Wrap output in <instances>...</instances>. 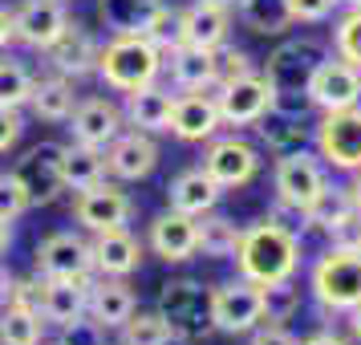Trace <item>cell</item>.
Here are the masks:
<instances>
[{
  "instance_id": "obj_2",
  "label": "cell",
  "mask_w": 361,
  "mask_h": 345,
  "mask_svg": "<svg viewBox=\"0 0 361 345\" xmlns=\"http://www.w3.org/2000/svg\"><path fill=\"white\" fill-rule=\"evenodd\" d=\"M106 90H118V94H130V90H142V85H154L159 73H163V53L150 45L142 33H114L110 45H102L98 53V69Z\"/></svg>"
},
{
  "instance_id": "obj_46",
  "label": "cell",
  "mask_w": 361,
  "mask_h": 345,
  "mask_svg": "<svg viewBox=\"0 0 361 345\" xmlns=\"http://www.w3.org/2000/svg\"><path fill=\"white\" fill-rule=\"evenodd\" d=\"M37 301H41V280H13L8 284V305L37 309Z\"/></svg>"
},
{
  "instance_id": "obj_4",
  "label": "cell",
  "mask_w": 361,
  "mask_h": 345,
  "mask_svg": "<svg viewBox=\"0 0 361 345\" xmlns=\"http://www.w3.org/2000/svg\"><path fill=\"white\" fill-rule=\"evenodd\" d=\"M13 179L29 199V207H45L66 191L61 179V143H37L13 163Z\"/></svg>"
},
{
  "instance_id": "obj_10",
  "label": "cell",
  "mask_w": 361,
  "mask_h": 345,
  "mask_svg": "<svg viewBox=\"0 0 361 345\" xmlns=\"http://www.w3.org/2000/svg\"><path fill=\"white\" fill-rule=\"evenodd\" d=\"M272 183H276V199L280 203H293V207H309L312 199L325 191V167L317 163V155L309 150H288V155H280L276 171H272Z\"/></svg>"
},
{
  "instance_id": "obj_37",
  "label": "cell",
  "mask_w": 361,
  "mask_h": 345,
  "mask_svg": "<svg viewBox=\"0 0 361 345\" xmlns=\"http://www.w3.org/2000/svg\"><path fill=\"white\" fill-rule=\"evenodd\" d=\"M33 85H37V78H33V69L25 66V61H13V57L0 61V106H13V110L29 106Z\"/></svg>"
},
{
  "instance_id": "obj_32",
  "label": "cell",
  "mask_w": 361,
  "mask_h": 345,
  "mask_svg": "<svg viewBox=\"0 0 361 345\" xmlns=\"http://www.w3.org/2000/svg\"><path fill=\"white\" fill-rule=\"evenodd\" d=\"M349 215H357V212H353V203H349V191H345V187H333V183H325V191L305 207L309 228H321L325 236L341 228Z\"/></svg>"
},
{
  "instance_id": "obj_9",
  "label": "cell",
  "mask_w": 361,
  "mask_h": 345,
  "mask_svg": "<svg viewBox=\"0 0 361 345\" xmlns=\"http://www.w3.org/2000/svg\"><path fill=\"white\" fill-rule=\"evenodd\" d=\"M134 215V199L114 187V183H94V187H82L73 195V219L82 224L85 231H110V228H126Z\"/></svg>"
},
{
  "instance_id": "obj_1",
  "label": "cell",
  "mask_w": 361,
  "mask_h": 345,
  "mask_svg": "<svg viewBox=\"0 0 361 345\" xmlns=\"http://www.w3.org/2000/svg\"><path fill=\"white\" fill-rule=\"evenodd\" d=\"M231 260L240 264V277L252 284L293 280L300 268V231L284 228L276 219H260L240 231V248Z\"/></svg>"
},
{
  "instance_id": "obj_48",
  "label": "cell",
  "mask_w": 361,
  "mask_h": 345,
  "mask_svg": "<svg viewBox=\"0 0 361 345\" xmlns=\"http://www.w3.org/2000/svg\"><path fill=\"white\" fill-rule=\"evenodd\" d=\"M13 45V13L8 8H0V53Z\"/></svg>"
},
{
  "instance_id": "obj_47",
  "label": "cell",
  "mask_w": 361,
  "mask_h": 345,
  "mask_svg": "<svg viewBox=\"0 0 361 345\" xmlns=\"http://www.w3.org/2000/svg\"><path fill=\"white\" fill-rule=\"evenodd\" d=\"M252 345H300V341L284 325H256L252 329Z\"/></svg>"
},
{
  "instance_id": "obj_15",
  "label": "cell",
  "mask_w": 361,
  "mask_h": 345,
  "mask_svg": "<svg viewBox=\"0 0 361 345\" xmlns=\"http://www.w3.org/2000/svg\"><path fill=\"white\" fill-rule=\"evenodd\" d=\"M94 272V252L90 240L73 231H53L37 248V277H90Z\"/></svg>"
},
{
  "instance_id": "obj_44",
  "label": "cell",
  "mask_w": 361,
  "mask_h": 345,
  "mask_svg": "<svg viewBox=\"0 0 361 345\" xmlns=\"http://www.w3.org/2000/svg\"><path fill=\"white\" fill-rule=\"evenodd\" d=\"M337 8V0H288V13L300 25H317V20H329V13Z\"/></svg>"
},
{
  "instance_id": "obj_51",
  "label": "cell",
  "mask_w": 361,
  "mask_h": 345,
  "mask_svg": "<svg viewBox=\"0 0 361 345\" xmlns=\"http://www.w3.org/2000/svg\"><path fill=\"white\" fill-rule=\"evenodd\" d=\"M349 333H353V341H361V305L349 309Z\"/></svg>"
},
{
  "instance_id": "obj_14",
  "label": "cell",
  "mask_w": 361,
  "mask_h": 345,
  "mask_svg": "<svg viewBox=\"0 0 361 345\" xmlns=\"http://www.w3.org/2000/svg\"><path fill=\"white\" fill-rule=\"evenodd\" d=\"M203 171L212 175L224 191L228 187H247L260 175V155L244 138H215L207 155H203Z\"/></svg>"
},
{
  "instance_id": "obj_12",
  "label": "cell",
  "mask_w": 361,
  "mask_h": 345,
  "mask_svg": "<svg viewBox=\"0 0 361 345\" xmlns=\"http://www.w3.org/2000/svg\"><path fill=\"white\" fill-rule=\"evenodd\" d=\"M305 94L317 110H345V106H357L361 102V69H353L341 57H325L321 66L312 69Z\"/></svg>"
},
{
  "instance_id": "obj_17",
  "label": "cell",
  "mask_w": 361,
  "mask_h": 345,
  "mask_svg": "<svg viewBox=\"0 0 361 345\" xmlns=\"http://www.w3.org/2000/svg\"><path fill=\"white\" fill-rule=\"evenodd\" d=\"M90 284H94V272L90 277H49L41 284V301H37V313L53 321V325H69L85 317L90 309Z\"/></svg>"
},
{
  "instance_id": "obj_31",
  "label": "cell",
  "mask_w": 361,
  "mask_h": 345,
  "mask_svg": "<svg viewBox=\"0 0 361 345\" xmlns=\"http://www.w3.org/2000/svg\"><path fill=\"white\" fill-rule=\"evenodd\" d=\"M199 248L195 252H203L207 260H231L235 256V248H240V228H235V219H228V215H199Z\"/></svg>"
},
{
  "instance_id": "obj_28",
  "label": "cell",
  "mask_w": 361,
  "mask_h": 345,
  "mask_svg": "<svg viewBox=\"0 0 361 345\" xmlns=\"http://www.w3.org/2000/svg\"><path fill=\"white\" fill-rule=\"evenodd\" d=\"M61 179H66V187H73V191L102 183L106 179V150L85 147V143L61 147Z\"/></svg>"
},
{
  "instance_id": "obj_19",
  "label": "cell",
  "mask_w": 361,
  "mask_h": 345,
  "mask_svg": "<svg viewBox=\"0 0 361 345\" xmlns=\"http://www.w3.org/2000/svg\"><path fill=\"white\" fill-rule=\"evenodd\" d=\"M98 53H102L98 37L90 33L85 25L69 20L66 33L45 49V57H49V66L57 69L61 78H85V73H94V69H98Z\"/></svg>"
},
{
  "instance_id": "obj_27",
  "label": "cell",
  "mask_w": 361,
  "mask_h": 345,
  "mask_svg": "<svg viewBox=\"0 0 361 345\" xmlns=\"http://www.w3.org/2000/svg\"><path fill=\"white\" fill-rule=\"evenodd\" d=\"M171 102L175 98H171L166 90L142 85V90H130V94H126L122 118L142 134H163V131H171Z\"/></svg>"
},
{
  "instance_id": "obj_53",
  "label": "cell",
  "mask_w": 361,
  "mask_h": 345,
  "mask_svg": "<svg viewBox=\"0 0 361 345\" xmlns=\"http://www.w3.org/2000/svg\"><path fill=\"white\" fill-rule=\"evenodd\" d=\"M8 244H13V224H8V219H0V252H4Z\"/></svg>"
},
{
  "instance_id": "obj_25",
  "label": "cell",
  "mask_w": 361,
  "mask_h": 345,
  "mask_svg": "<svg viewBox=\"0 0 361 345\" xmlns=\"http://www.w3.org/2000/svg\"><path fill=\"white\" fill-rule=\"evenodd\" d=\"M219 195H224V187L203 171V167H195V171H183L179 179L166 187V199H171V207L183 215H207L215 212V203H219Z\"/></svg>"
},
{
  "instance_id": "obj_45",
  "label": "cell",
  "mask_w": 361,
  "mask_h": 345,
  "mask_svg": "<svg viewBox=\"0 0 361 345\" xmlns=\"http://www.w3.org/2000/svg\"><path fill=\"white\" fill-rule=\"evenodd\" d=\"M20 134H25V118H20V110L0 106V155H8V150L17 147Z\"/></svg>"
},
{
  "instance_id": "obj_18",
  "label": "cell",
  "mask_w": 361,
  "mask_h": 345,
  "mask_svg": "<svg viewBox=\"0 0 361 345\" xmlns=\"http://www.w3.org/2000/svg\"><path fill=\"white\" fill-rule=\"evenodd\" d=\"M199 248V224L195 215H183L175 207H166L163 215H154L150 224V252L166 264H183L191 260Z\"/></svg>"
},
{
  "instance_id": "obj_30",
  "label": "cell",
  "mask_w": 361,
  "mask_h": 345,
  "mask_svg": "<svg viewBox=\"0 0 361 345\" xmlns=\"http://www.w3.org/2000/svg\"><path fill=\"white\" fill-rule=\"evenodd\" d=\"M240 20L260 37H284L296 20L288 13V0H235Z\"/></svg>"
},
{
  "instance_id": "obj_13",
  "label": "cell",
  "mask_w": 361,
  "mask_h": 345,
  "mask_svg": "<svg viewBox=\"0 0 361 345\" xmlns=\"http://www.w3.org/2000/svg\"><path fill=\"white\" fill-rule=\"evenodd\" d=\"M215 106H219V118L224 126H256L264 114H268V102H272V85L268 78H235V82H219L215 85Z\"/></svg>"
},
{
  "instance_id": "obj_56",
  "label": "cell",
  "mask_w": 361,
  "mask_h": 345,
  "mask_svg": "<svg viewBox=\"0 0 361 345\" xmlns=\"http://www.w3.org/2000/svg\"><path fill=\"white\" fill-rule=\"evenodd\" d=\"M41 345H45V341H41ZM49 345H66V341H49Z\"/></svg>"
},
{
  "instance_id": "obj_21",
  "label": "cell",
  "mask_w": 361,
  "mask_h": 345,
  "mask_svg": "<svg viewBox=\"0 0 361 345\" xmlns=\"http://www.w3.org/2000/svg\"><path fill=\"white\" fill-rule=\"evenodd\" d=\"M154 167H159V147H154V138L142 134V131L118 134L114 143L106 147V171H110L114 179L138 183V179H147Z\"/></svg>"
},
{
  "instance_id": "obj_11",
  "label": "cell",
  "mask_w": 361,
  "mask_h": 345,
  "mask_svg": "<svg viewBox=\"0 0 361 345\" xmlns=\"http://www.w3.org/2000/svg\"><path fill=\"white\" fill-rule=\"evenodd\" d=\"M66 25H69L66 0H20L13 8V41L29 45V49L45 53L66 33Z\"/></svg>"
},
{
  "instance_id": "obj_55",
  "label": "cell",
  "mask_w": 361,
  "mask_h": 345,
  "mask_svg": "<svg viewBox=\"0 0 361 345\" xmlns=\"http://www.w3.org/2000/svg\"><path fill=\"white\" fill-rule=\"evenodd\" d=\"M207 4H224V8H231V4H235V0H207Z\"/></svg>"
},
{
  "instance_id": "obj_3",
  "label": "cell",
  "mask_w": 361,
  "mask_h": 345,
  "mask_svg": "<svg viewBox=\"0 0 361 345\" xmlns=\"http://www.w3.org/2000/svg\"><path fill=\"white\" fill-rule=\"evenodd\" d=\"M309 289L325 313H349L361 305V248H329L312 264Z\"/></svg>"
},
{
  "instance_id": "obj_39",
  "label": "cell",
  "mask_w": 361,
  "mask_h": 345,
  "mask_svg": "<svg viewBox=\"0 0 361 345\" xmlns=\"http://www.w3.org/2000/svg\"><path fill=\"white\" fill-rule=\"evenodd\" d=\"M171 337V321L163 313H130V321L122 325V345H163Z\"/></svg>"
},
{
  "instance_id": "obj_35",
  "label": "cell",
  "mask_w": 361,
  "mask_h": 345,
  "mask_svg": "<svg viewBox=\"0 0 361 345\" xmlns=\"http://www.w3.org/2000/svg\"><path fill=\"white\" fill-rule=\"evenodd\" d=\"M256 131H260V138L268 143V150H276V155L300 150L309 143V126H305L300 118H284V114H272V110L256 122Z\"/></svg>"
},
{
  "instance_id": "obj_20",
  "label": "cell",
  "mask_w": 361,
  "mask_h": 345,
  "mask_svg": "<svg viewBox=\"0 0 361 345\" xmlns=\"http://www.w3.org/2000/svg\"><path fill=\"white\" fill-rule=\"evenodd\" d=\"M69 131H73V143H85V147L106 150L122 134V110H118L110 98H85L73 106L69 114Z\"/></svg>"
},
{
  "instance_id": "obj_38",
  "label": "cell",
  "mask_w": 361,
  "mask_h": 345,
  "mask_svg": "<svg viewBox=\"0 0 361 345\" xmlns=\"http://www.w3.org/2000/svg\"><path fill=\"white\" fill-rule=\"evenodd\" d=\"M142 37H147L159 53H171L175 45H183V8L159 4L154 17L147 20V29H142Z\"/></svg>"
},
{
  "instance_id": "obj_5",
  "label": "cell",
  "mask_w": 361,
  "mask_h": 345,
  "mask_svg": "<svg viewBox=\"0 0 361 345\" xmlns=\"http://www.w3.org/2000/svg\"><path fill=\"white\" fill-rule=\"evenodd\" d=\"M207 317L215 333H252L260 325V284L252 280H228L207 293Z\"/></svg>"
},
{
  "instance_id": "obj_29",
  "label": "cell",
  "mask_w": 361,
  "mask_h": 345,
  "mask_svg": "<svg viewBox=\"0 0 361 345\" xmlns=\"http://www.w3.org/2000/svg\"><path fill=\"white\" fill-rule=\"evenodd\" d=\"M29 106H33V114L41 118V122H69L73 106H78L73 82H69V78H61V73L41 78V82L33 85V98H29Z\"/></svg>"
},
{
  "instance_id": "obj_36",
  "label": "cell",
  "mask_w": 361,
  "mask_h": 345,
  "mask_svg": "<svg viewBox=\"0 0 361 345\" xmlns=\"http://www.w3.org/2000/svg\"><path fill=\"white\" fill-rule=\"evenodd\" d=\"M300 309V289L293 280H272L260 284V321L264 325H284Z\"/></svg>"
},
{
  "instance_id": "obj_22",
  "label": "cell",
  "mask_w": 361,
  "mask_h": 345,
  "mask_svg": "<svg viewBox=\"0 0 361 345\" xmlns=\"http://www.w3.org/2000/svg\"><path fill=\"white\" fill-rule=\"evenodd\" d=\"M94 252V268L102 277H130L142 264V244L134 240L130 228H110V231H94L90 240Z\"/></svg>"
},
{
  "instance_id": "obj_8",
  "label": "cell",
  "mask_w": 361,
  "mask_h": 345,
  "mask_svg": "<svg viewBox=\"0 0 361 345\" xmlns=\"http://www.w3.org/2000/svg\"><path fill=\"white\" fill-rule=\"evenodd\" d=\"M329 57V45L317 41V37H296V41H284L268 53L264 61V78L272 90H305L312 78V69Z\"/></svg>"
},
{
  "instance_id": "obj_6",
  "label": "cell",
  "mask_w": 361,
  "mask_h": 345,
  "mask_svg": "<svg viewBox=\"0 0 361 345\" xmlns=\"http://www.w3.org/2000/svg\"><path fill=\"white\" fill-rule=\"evenodd\" d=\"M159 313H163L171 329L183 333V337H207L215 333L212 329V317H207V293H203V284L191 277H175L163 284V293H159Z\"/></svg>"
},
{
  "instance_id": "obj_34",
  "label": "cell",
  "mask_w": 361,
  "mask_h": 345,
  "mask_svg": "<svg viewBox=\"0 0 361 345\" xmlns=\"http://www.w3.org/2000/svg\"><path fill=\"white\" fill-rule=\"evenodd\" d=\"M45 317L25 305H4L0 313V345H41Z\"/></svg>"
},
{
  "instance_id": "obj_42",
  "label": "cell",
  "mask_w": 361,
  "mask_h": 345,
  "mask_svg": "<svg viewBox=\"0 0 361 345\" xmlns=\"http://www.w3.org/2000/svg\"><path fill=\"white\" fill-rule=\"evenodd\" d=\"M25 207H29V199H25V191H20V183L13 179V171H0V219L13 224Z\"/></svg>"
},
{
  "instance_id": "obj_50",
  "label": "cell",
  "mask_w": 361,
  "mask_h": 345,
  "mask_svg": "<svg viewBox=\"0 0 361 345\" xmlns=\"http://www.w3.org/2000/svg\"><path fill=\"white\" fill-rule=\"evenodd\" d=\"M345 191H349V203H353V212L361 215V167H357V171H353V183H349Z\"/></svg>"
},
{
  "instance_id": "obj_49",
  "label": "cell",
  "mask_w": 361,
  "mask_h": 345,
  "mask_svg": "<svg viewBox=\"0 0 361 345\" xmlns=\"http://www.w3.org/2000/svg\"><path fill=\"white\" fill-rule=\"evenodd\" d=\"M300 345H349L341 337V333H333V329H325V333H312L309 341H300Z\"/></svg>"
},
{
  "instance_id": "obj_24",
  "label": "cell",
  "mask_w": 361,
  "mask_h": 345,
  "mask_svg": "<svg viewBox=\"0 0 361 345\" xmlns=\"http://www.w3.org/2000/svg\"><path fill=\"white\" fill-rule=\"evenodd\" d=\"M138 309V301H134L130 284L122 277H106V280H94L90 284V317L106 329H122L130 321V313Z\"/></svg>"
},
{
  "instance_id": "obj_43",
  "label": "cell",
  "mask_w": 361,
  "mask_h": 345,
  "mask_svg": "<svg viewBox=\"0 0 361 345\" xmlns=\"http://www.w3.org/2000/svg\"><path fill=\"white\" fill-rule=\"evenodd\" d=\"M61 341L66 345H106V325H98L94 317H90V321L78 317V321L61 325Z\"/></svg>"
},
{
  "instance_id": "obj_41",
  "label": "cell",
  "mask_w": 361,
  "mask_h": 345,
  "mask_svg": "<svg viewBox=\"0 0 361 345\" xmlns=\"http://www.w3.org/2000/svg\"><path fill=\"white\" fill-rule=\"evenodd\" d=\"M247 73H256V61H252L244 49H235V45H219V49H215V85L247 78Z\"/></svg>"
},
{
  "instance_id": "obj_7",
  "label": "cell",
  "mask_w": 361,
  "mask_h": 345,
  "mask_svg": "<svg viewBox=\"0 0 361 345\" xmlns=\"http://www.w3.org/2000/svg\"><path fill=\"white\" fill-rule=\"evenodd\" d=\"M317 150L333 171H357L361 167V102L345 110H329L317 126Z\"/></svg>"
},
{
  "instance_id": "obj_16",
  "label": "cell",
  "mask_w": 361,
  "mask_h": 345,
  "mask_svg": "<svg viewBox=\"0 0 361 345\" xmlns=\"http://www.w3.org/2000/svg\"><path fill=\"white\" fill-rule=\"evenodd\" d=\"M219 126H224V118H219L215 94L183 90L179 98L171 102V134L183 138V143H207V138H215Z\"/></svg>"
},
{
  "instance_id": "obj_54",
  "label": "cell",
  "mask_w": 361,
  "mask_h": 345,
  "mask_svg": "<svg viewBox=\"0 0 361 345\" xmlns=\"http://www.w3.org/2000/svg\"><path fill=\"white\" fill-rule=\"evenodd\" d=\"M337 4H345V8H361V0H337Z\"/></svg>"
},
{
  "instance_id": "obj_23",
  "label": "cell",
  "mask_w": 361,
  "mask_h": 345,
  "mask_svg": "<svg viewBox=\"0 0 361 345\" xmlns=\"http://www.w3.org/2000/svg\"><path fill=\"white\" fill-rule=\"evenodd\" d=\"M228 29H231V8L224 4H207L195 0L191 8H183V45H199V49H219L228 45Z\"/></svg>"
},
{
  "instance_id": "obj_40",
  "label": "cell",
  "mask_w": 361,
  "mask_h": 345,
  "mask_svg": "<svg viewBox=\"0 0 361 345\" xmlns=\"http://www.w3.org/2000/svg\"><path fill=\"white\" fill-rule=\"evenodd\" d=\"M333 49L341 61H349L353 69H361V8H349L337 29H333Z\"/></svg>"
},
{
  "instance_id": "obj_33",
  "label": "cell",
  "mask_w": 361,
  "mask_h": 345,
  "mask_svg": "<svg viewBox=\"0 0 361 345\" xmlns=\"http://www.w3.org/2000/svg\"><path fill=\"white\" fill-rule=\"evenodd\" d=\"M159 4L163 0H98V13L114 33H142Z\"/></svg>"
},
{
  "instance_id": "obj_26",
  "label": "cell",
  "mask_w": 361,
  "mask_h": 345,
  "mask_svg": "<svg viewBox=\"0 0 361 345\" xmlns=\"http://www.w3.org/2000/svg\"><path fill=\"white\" fill-rule=\"evenodd\" d=\"M163 66L179 90H212L215 85V53L199 45H175L163 53Z\"/></svg>"
},
{
  "instance_id": "obj_52",
  "label": "cell",
  "mask_w": 361,
  "mask_h": 345,
  "mask_svg": "<svg viewBox=\"0 0 361 345\" xmlns=\"http://www.w3.org/2000/svg\"><path fill=\"white\" fill-rule=\"evenodd\" d=\"M8 284H13V272L0 264V301H8Z\"/></svg>"
}]
</instances>
